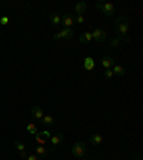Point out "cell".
Segmentation results:
<instances>
[{
    "label": "cell",
    "mask_w": 143,
    "mask_h": 160,
    "mask_svg": "<svg viewBox=\"0 0 143 160\" xmlns=\"http://www.w3.org/2000/svg\"><path fill=\"white\" fill-rule=\"evenodd\" d=\"M115 24H116V37L119 40H123L126 43H129L130 39L126 36L127 30H129V19L126 16H120L115 20Z\"/></svg>",
    "instance_id": "6da1fadb"
},
{
    "label": "cell",
    "mask_w": 143,
    "mask_h": 160,
    "mask_svg": "<svg viewBox=\"0 0 143 160\" xmlns=\"http://www.w3.org/2000/svg\"><path fill=\"white\" fill-rule=\"evenodd\" d=\"M86 152H87L86 143H83V142H76L73 144V147H72V154L74 157H77V159H83Z\"/></svg>",
    "instance_id": "7a4b0ae2"
},
{
    "label": "cell",
    "mask_w": 143,
    "mask_h": 160,
    "mask_svg": "<svg viewBox=\"0 0 143 160\" xmlns=\"http://www.w3.org/2000/svg\"><path fill=\"white\" fill-rule=\"evenodd\" d=\"M96 7L99 10H102L106 17H112L115 14V6L112 3H102V2H97Z\"/></svg>",
    "instance_id": "3957f363"
},
{
    "label": "cell",
    "mask_w": 143,
    "mask_h": 160,
    "mask_svg": "<svg viewBox=\"0 0 143 160\" xmlns=\"http://www.w3.org/2000/svg\"><path fill=\"white\" fill-rule=\"evenodd\" d=\"M92 37H93V40L96 42V43H103L105 39H106V32H105L103 29H100V27H96V29L92 32Z\"/></svg>",
    "instance_id": "277c9868"
},
{
    "label": "cell",
    "mask_w": 143,
    "mask_h": 160,
    "mask_svg": "<svg viewBox=\"0 0 143 160\" xmlns=\"http://www.w3.org/2000/svg\"><path fill=\"white\" fill-rule=\"evenodd\" d=\"M60 24H63L64 29H70L73 24H76V16H74V14H64V16L62 17Z\"/></svg>",
    "instance_id": "5b68a950"
},
{
    "label": "cell",
    "mask_w": 143,
    "mask_h": 160,
    "mask_svg": "<svg viewBox=\"0 0 143 160\" xmlns=\"http://www.w3.org/2000/svg\"><path fill=\"white\" fill-rule=\"evenodd\" d=\"M73 36H74V32L72 29H63L62 32H59V33H56L53 36V39L54 40H60V39H73Z\"/></svg>",
    "instance_id": "8992f818"
},
{
    "label": "cell",
    "mask_w": 143,
    "mask_h": 160,
    "mask_svg": "<svg viewBox=\"0 0 143 160\" xmlns=\"http://www.w3.org/2000/svg\"><path fill=\"white\" fill-rule=\"evenodd\" d=\"M50 142H52V147H50V152H54L57 147V144H60L63 142V134L62 133H54L53 136H50Z\"/></svg>",
    "instance_id": "52a82bcc"
},
{
    "label": "cell",
    "mask_w": 143,
    "mask_h": 160,
    "mask_svg": "<svg viewBox=\"0 0 143 160\" xmlns=\"http://www.w3.org/2000/svg\"><path fill=\"white\" fill-rule=\"evenodd\" d=\"M52 136V133H50L49 130H44V132H42V133H37L36 134V140L37 143L40 144V146H44V143L47 142V139Z\"/></svg>",
    "instance_id": "ba28073f"
},
{
    "label": "cell",
    "mask_w": 143,
    "mask_h": 160,
    "mask_svg": "<svg viewBox=\"0 0 143 160\" xmlns=\"http://www.w3.org/2000/svg\"><path fill=\"white\" fill-rule=\"evenodd\" d=\"M30 113H32V116H33L36 120H39V122L43 119V114H44L40 106H32L30 107Z\"/></svg>",
    "instance_id": "9c48e42d"
},
{
    "label": "cell",
    "mask_w": 143,
    "mask_h": 160,
    "mask_svg": "<svg viewBox=\"0 0 143 160\" xmlns=\"http://www.w3.org/2000/svg\"><path fill=\"white\" fill-rule=\"evenodd\" d=\"M102 66L105 67V70L107 69H112V67L115 66V60L112 56H105L103 60H102Z\"/></svg>",
    "instance_id": "30bf717a"
},
{
    "label": "cell",
    "mask_w": 143,
    "mask_h": 160,
    "mask_svg": "<svg viewBox=\"0 0 143 160\" xmlns=\"http://www.w3.org/2000/svg\"><path fill=\"white\" fill-rule=\"evenodd\" d=\"M86 9H87L86 2H79V3H76V6H74V12L77 13V16H82V14L86 12Z\"/></svg>",
    "instance_id": "8fae6325"
},
{
    "label": "cell",
    "mask_w": 143,
    "mask_h": 160,
    "mask_svg": "<svg viewBox=\"0 0 143 160\" xmlns=\"http://www.w3.org/2000/svg\"><path fill=\"white\" fill-rule=\"evenodd\" d=\"M83 67H84V70H87V72L93 70L94 69V59H93V57H84Z\"/></svg>",
    "instance_id": "7c38bea8"
},
{
    "label": "cell",
    "mask_w": 143,
    "mask_h": 160,
    "mask_svg": "<svg viewBox=\"0 0 143 160\" xmlns=\"http://www.w3.org/2000/svg\"><path fill=\"white\" fill-rule=\"evenodd\" d=\"M89 142H90V144H93V146H99V144L103 142V137L100 136V134H92V136L89 137Z\"/></svg>",
    "instance_id": "4fadbf2b"
},
{
    "label": "cell",
    "mask_w": 143,
    "mask_h": 160,
    "mask_svg": "<svg viewBox=\"0 0 143 160\" xmlns=\"http://www.w3.org/2000/svg\"><path fill=\"white\" fill-rule=\"evenodd\" d=\"M79 40H80V43H90L93 40V37H92L90 32H84V33H82L79 36Z\"/></svg>",
    "instance_id": "5bb4252c"
},
{
    "label": "cell",
    "mask_w": 143,
    "mask_h": 160,
    "mask_svg": "<svg viewBox=\"0 0 143 160\" xmlns=\"http://www.w3.org/2000/svg\"><path fill=\"white\" fill-rule=\"evenodd\" d=\"M49 20H50V23L56 27V26H59V24H60V22H62V17H60L57 13H50Z\"/></svg>",
    "instance_id": "9a60e30c"
},
{
    "label": "cell",
    "mask_w": 143,
    "mask_h": 160,
    "mask_svg": "<svg viewBox=\"0 0 143 160\" xmlns=\"http://www.w3.org/2000/svg\"><path fill=\"white\" fill-rule=\"evenodd\" d=\"M40 123L43 124V126H53V123H54V119L50 114H44L43 116V119L40 120Z\"/></svg>",
    "instance_id": "2e32d148"
},
{
    "label": "cell",
    "mask_w": 143,
    "mask_h": 160,
    "mask_svg": "<svg viewBox=\"0 0 143 160\" xmlns=\"http://www.w3.org/2000/svg\"><path fill=\"white\" fill-rule=\"evenodd\" d=\"M112 72H113V74H116V76H119V77H123L125 74H126V70L122 66H113Z\"/></svg>",
    "instance_id": "e0dca14e"
},
{
    "label": "cell",
    "mask_w": 143,
    "mask_h": 160,
    "mask_svg": "<svg viewBox=\"0 0 143 160\" xmlns=\"http://www.w3.org/2000/svg\"><path fill=\"white\" fill-rule=\"evenodd\" d=\"M36 153H37V156H39L40 159H42V157H46V156H47L49 150H47L44 146H40V144H39V146L36 147Z\"/></svg>",
    "instance_id": "ac0fdd59"
},
{
    "label": "cell",
    "mask_w": 143,
    "mask_h": 160,
    "mask_svg": "<svg viewBox=\"0 0 143 160\" xmlns=\"http://www.w3.org/2000/svg\"><path fill=\"white\" fill-rule=\"evenodd\" d=\"M27 132H29L30 134H37L39 132H37V126L36 124H33V123H30V124H27Z\"/></svg>",
    "instance_id": "d6986e66"
},
{
    "label": "cell",
    "mask_w": 143,
    "mask_h": 160,
    "mask_svg": "<svg viewBox=\"0 0 143 160\" xmlns=\"http://www.w3.org/2000/svg\"><path fill=\"white\" fill-rule=\"evenodd\" d=\"M14 147H16L19 152H24V150H26L24 143H23V142H20V140H14Z\"/></svg>",
    "instance_id": "ffe728a7"
},
{
    "label": "cell",
    "mask_w": 143,
    "mask_h": 160,
    "mask_svg": "<svg viewBox=\"0 0 143 160\" xmlns=\"http://www.w3.org/2000/svg\"><path fill=\"white\" fill-rule=\"evenodd\" d=\"M110 46H112V47H119V46H120V40L117 39L116 36H115L113 39L110 40Z\"/></svg>",
    "instance_id": "44dd1931"
},
{
    "label": "cell",
    "mask_w": 143,
    "mask_h": 160,
    "mask_svg": "<svg viewBox=\"0 0 143 160\" xmlns=\"http://www.w3.org/2000/svg\"><path fill=\"white\" fill-rule=\"evenodd\" d=\"M103 76L106 77V79H112V77H113L115 74H113V72H112V69H107V70H105Z\"/></svg>",
    "instance_id": "7402d4cb"
},
{
    "label": "cell",
    "mask_w": 143,
    "mask_h": 160,
    "mask_svg": "<svg viewBox=\"0 0 143 160\" xmlns=\"http://www.w3.org/2000/svg\"><path fill=\"white\" fill-rule=\"evenodd\" d=\"M26 160H42L37 154H33V153H29V156H27Z\"/></svg>",
    "instance_id": "603a6c76"
},
{
    "label": "cell",
    "mask_w": 143,
    "mask_h": 160,
    "mask_svg": "<svg viewBox=\"0 0 143 160\" xmlns=\"http://www.w3.org/2000/svg\"><path fill=\"white\" fill-rule=\"evenodd\" d=\"M7 22H9V17L7 16H3L2 19H0V24H3V26L4 24H7Z\"/></svg>",
    "instance_id": "cb8c5ba5"
},
{
    "label": "cell",
    "mask_w": 143,
    "mask_h": 160,
    "mask_svg": "<svg viewBox=\"0 0 143 160\" xmlns=\"http://www.w3.org/2000/svg\"><path fill=\"white\" fill-rule=\"evenodd\" d=\"M27 156H29V153H27L26 150H24V152H20V159H27Z\"/></svg>",
    "instance_id": "d4e9b609"
},
{
    "label": "cell",
    "mask_w": 143,
    "mask_h": 160,
    "mask_svg": "<svg viewBox=\"0 0 143 160\" xmlns=\"http://www.w3.org/2000/svg\"><path fill=\"white\" fill-rule=\"evenodd\" d=\"M83 22H84V17L83 16H77L76 17V23L80 24V23H83Z\"/></svg>",
    "instance_id": "484cf974"
},
{
    "label": "cell",
    "mask_w": 143,
    "mask_h": 160,
    "mask_svg": "<svg viewBox=\"0 0 143 160\" xmlns=\"http://www.w3.org/2000/svg\"><path fill=\"white\" fill-rule=\"evenodd\" d=\"M83 160H93V159H90V157H86V159H83Z\"/></svg>",
    "instance_id": "4316f807"
},
{
    "label": "cell",
    "mask_w": 143,
    "mask_h": 160,
    "mask_svg": "<svg viewBox=\"0 0 143 160\" xmlns=\"http://www.w3.org/2000/svg\"><path fill=\"white\" fill-rule=\"evenodd\" d=\"M136 160H140V157H139V156H137V157H136Z\"/></svg>",
    "instance_id": "83f0119b"
}]
</instances>
